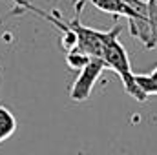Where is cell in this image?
I'll return each instance as SVG.
<instances>
[{
	"label": "cell",
	"instance_id": "1",
	"mask_svg": "<svg viewBox=\"0 0 157 155\" xmlns=\"http://www.w3.org/2000/svg\"><path fill=\"white\" fill-rule=\"evenodd\" d=\"M102 62L106 64V68L113 70L119 75L126 93L130 97H133L135 100L139 102H144L148 97L139 89L137 82H135V73L132 71V64H130V57L126 53V47L121 44L119 35L110 39V42L106 44V49H104V57H102Z\"/></svg>",
	"mask_w": 157,
	"mask_h": 155
},
{
	"label": "cell",
	"instance_id": "2",
	"mask_svg": "<svg viewBox=\"0 0 157 155\" xmlns=\"http://www.w3.org/2000/svg\"><path fill=\"white\" fill-rule=\"evenodd\" d=\"M106 64L101 59H91L80 71H78L77 78L73 82V86L70 88V99L75 102H84L90 99L91 89L95 86V82L102 75Z\"/></svg>",
	"mask_w": 157,
	"mask_h": 155
},
{
	"label": "cell",
	"instance_id": "3",
	"mask_svg": "<svg viewBox=\"0 0 157 155\" xmlns=\"http://www.w3.org/2000/svg\"><path fill=\"white\" fill-rule=\"evenodd\" d=\"M84 2L93 4L97 9H101V11H104V13H110V15H113L115 18H119V17H124V18H128V20L146 18V17L139 15V13H137L130 4H126L124 0H84Z\"/></svg>",
	"mask_w": 157,
	"mask_h": 155
},
{
	"label": "cell",
	"instance_id": "5",
	"mask_svg": "<svg viewBox=\"0 0 157 155\" xmlns=\"http://www.w3.org/2000/svg\"><path fill=\"white\" fill-rule=\"evenodd\" d=\"M135 82L146 97L157 95V68H154V71L146 75H135Z\"/></svg>",
	"mask_w": 157,
	"mask_h": 155
},
{
	"label": "cell",
	"instance_id": "6",
	"mask_svg": "<svg viewBox=\"0 0 157 155\" xmlns=\"http://www.w3.org/2000/svg\"><path fill=\"white\" fill-rule=\"evenodd\" d=\"M90 60H91V57H90L88 53H84L80 47H73L71 51L66 53V64H68L71 70H78V71H80Z\"/></svg>",
	"mask_w": 157,
	"mask_h": 155
},
{
	"label": "cell",
	"instance_id": "7",
	"mask_svg": "<svg viewBox=\"0 0 157 155\" xmlns=\"http://www.w3.org/2000/svg\"><path fill=\"white\" fill-rule=\"evenodd\" d=\"M2 20H4V18H0V24H2Z\"/></svg>",
	"mask_w": 157,
	"mask_h": 155
},
{
	"label": "cell",
	"instance_id": "4",
	"mask_svg": "<svg viewBox=\"0 0 157 155\" xmlns=\"http://www.w3.org/2000/svg\"><path fill=\"white\" fill-rule=\"evenodd\" d=\"M17 130V119L15 115L6 108V106H0V142L7 141Z\"/></svg>",
	"mask_w": 157,
	"mask_h": 155
}]
</instances>
